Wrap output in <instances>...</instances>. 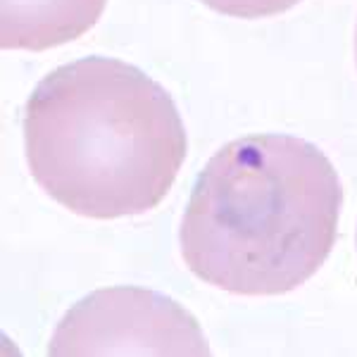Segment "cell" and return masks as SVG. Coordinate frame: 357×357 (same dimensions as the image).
I'll return each mask as SVG.
<instances>
[{
    "mask_svg": "<svg viewBox=\"0 0 357 357\" xmlns=\"http://www.w3.org/2000/svg\"><path fill=\"white\" fill-rule=\"evenodd\" d=\"M343 188L331 160L289 134L227 143L193 183L178 231L200 281L236 296H279L310 281L338 234Z\"/></svg>",
    "mask_w": 357,
    "mask_h": 357,
    "instance_id": "6da1fadb",
    "label": "cell"
},
{
    "mask_svg": "<svg viewBox=\"0 0 357 357\" xmlns=\"http://www.w3.org/2000/svg\"><path fill=\"white\" fill-rule=\"evenodd\" d=\"M22 126L33 181L55 203L93 220L158 207L188 148L165 86L102 55L53 69L29 96Z\"/></svg>",
    "mask_w": 357,
    "mask_h": 357,
    "instance_id": "7a4b0ae2",
    "label": "cell"
},
{
    "mask_svg": "<svg viewBox=\"0 0 357 357\" xmlns=\"http://www.w3.org/2000/svg\"><path fill=\"white\" fill-rule=\"evenodd\" d=\"M50 355H210L198 321L176 301L136 286L79 301L50 338Z\"/></svg>",
    "mask_w": 357,
    "mask_h": 357,
    "instance_id": "3957f363",
    "label": "cell"
},
{
    "mask_svg": "<svg viewBox=\"0 0 357 357\" xmlns=\"http://www.w3.org/2000/svg\"><path fill=\"white\" fill-rule=\"evenodd\" d=\"M107 0H0V45L48 50L84 36Z\"/></svg>",
    "mask_w": 357,
    "mask_h": 357,
    "instance_id": "277c9868",
    "label": "cell"
},
{
    "mask_svg": "<svg viewBox=\"0 0 357 357\" xmlns=\"http://www.w3.org/2000/svg\"><path fill=\"white\" fill-rule=\"evenodd\" d=\"M200 3H205L207 8H212L215 13L227 17L262 20V17H274L286 13V10H291L301 0H200Z\"/></svg>",
    "mask_w": 357,
    "mask_h": 357,
    "instance_id": "5b68a950",
    "label": "cell"
},
{
    "mask_svg": "<svg viewBox=\"0 0 357 357\" xmlns=\"http://www.w3.org/2000/svg\"><path fill=\"white\" fill-rule=\"evenodd\" d=\"M355 55H357V31H355Z\"/></svg>",
    "mask_w": 357,
    "mask_h": 357,
    "instance_id": "8992f818",
    "label": "cell"
}]
</instances>
